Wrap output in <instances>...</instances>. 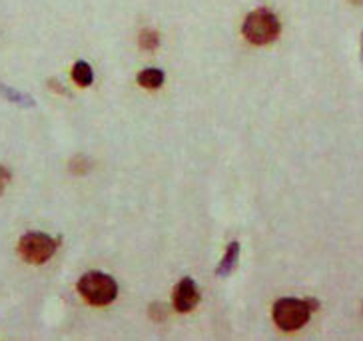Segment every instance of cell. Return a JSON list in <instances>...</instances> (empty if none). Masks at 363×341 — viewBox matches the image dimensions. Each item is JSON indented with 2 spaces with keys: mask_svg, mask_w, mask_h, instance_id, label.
<instances>
[{
  "mask_svg": "<svg viewBox=\"0 0 363 341\" xmlns=\"http://www.w3.org/2000/svg\"><path fill=\"white\" fill-rule=\"evenodd\" d=\"M318 308H320V303L311 298H281L274 303L272 315L281 331H298L310 321L311 313Z\"/></svg>",
  "mask_w": 363,
  "mask_h": 341,
  "instance_id": "cell-1",
  "label": "cell"
},
{
  "mask_svg": "<svg viewBox=\"0 0 363 341\" xmlns=\"http://www.w3.org/2000/svg\"><path fill=\"white\" fill-rule=\"evenodd\" d=\"M281 33V24L278 16L267 9H257L252 11L246 16V21L242 24V34L247 43L264 46V44L274 43Z\"/></svg>",
  "mask_w": 363,
  "mask_h": 341,
  "instance_id": "cell-2",
  "label": "cell"
},
{
  "mask_svg": "<svg viewBox=\"0 0 363 341\" xmlns=\"http://www.w3.org/2000/svg\"><path fill=\"white\" fill-rule=\"evenodd\" d=\"M78 294L90 303V306H108L118 296L116 279L102 272H88L78 279Z\"/></svg>",
  "mask_w": 363,
  "mask_h": 341,
  "instance_id": "cell-3",
  "label": "cell"
},
{
  "mask_svg": "<svg viewBox=\"0 0 363 341\" xmlns=\"http://www.w3.org/2000/svg\"><path fill=\"white\" fill-rule=\"evenodd\" d=\"M56 247H58V242L52 240L50 235L43 234V232H30L21 237L18 254L24 262L40 266L56 254Z\"/></svg>",
  "mask_w": 363,
  "mask_h": 341,
  "instance_id": "cell-4",
  "label": "cell"
},
{
  "mask_svg": "<svg viewBox=\"0 0 363 341\" xmlns=\"http://www.w3.org/2000/svg\"><path fill=\"white\" fill-rule=\"evenodd\" d=\"M174 308L176 311H180V313H188V311H192L196 306H198V301H200V289L196 286V281H194L192 277H184L178 281V286L174 288Z\"/></svg>",
  "mask_w": 363,
  "mask_h": 341,
  "instance_id": "cell-5",
  "label": "cell"
},
{
  "mask_svg": "<svg viewBox=\"0 0 363 341\" xmlns=\"http://www.w3.org/2000/svg\"><path fill=\"white\" fill-rule=\"evenodd\" d=\"M238 257H240V244L238 242H232V244L225 247V254L220 262V266L216 269L218 277H228L232 272H234L235 264H238Z\"/></svg>",
  "mask_w": 363,
  "mask_h": 341,
  "instance_id": "cell-6",
  "label": "cell"
},
{
  "mask_svg": "<svg viewBox=\"0 0 363 341\" xmlns=\"http://www.w3.org/2000/svg\"><path fill=\"white\" fill-rule=\"evenodd\" d=\"M136 80H138V84L142 86V88L156 90V88H160V86L164 84L166 76H164V72H162L160 68H144Z\"/></svg>",
  "mask_w": 363,
  "mask_h": 341,
  "instance_id": "cell-7",
  "label": "cell"
},
{
  "mask_svg": "<svg viewBox=\"0 0 363 341\" xmlns=\"http://www.w3.org/2000/svg\"><path fill=\"white\" fill-rule=\"evenodd\" d=\"M72 80H74L76 84L80 86V88H86V86H90L94 82V72H92V66L84 62V60H80V62H76L72 66Z\"/></svg>",
  "mask_w": 363,
  "mask_h": 341,
  "instance_id": "cell-8",
  "label": "cell"
},
{
  "mask_svg": "<svg viewBox=\"0 0 363 341\" xmlns=\"http://www.w3.org/2000/svg\"><path fill=\"white\" fill-rule=\"evenodd\" d=\"M158 44H160V36H158L156 30L144 28V30L140 33V46H142L144 50H156Z\"/></svg>",
  "mask_w": 363,
  "mask_h": 341,
  "instance_id": "cell-9",
  "label": "cell"
},
{
  "mask_svg": "<svg viewBox=\"0 0 363 341\" xmlns=\"http://www.w3.org/2000/svg\"><path fill=\"white\" fill-rule=\"evenodd\" d=\"M0 94L9 98L11 102H16V104H24V106H34V100L26 94H21L16 92L14 88H6V86H0Z\"/></svg>",
  "mask_w": 363,
  "mask_h": 341,
  "instance_id": "cell-10",
  "label": "cell"
},
{
  "mask_svg": "<svg viewBox=\"0 0 363 341\" xmlns=\"http://www.w3.org/2000/svg\"><path fill=\"white\" fill-rule=\"evenodd\" d=\"M9 181H11V170H9V168H4V166H0V196L4 194L6 186H9Z\"/></svg>",
  "mask_w": 363,
  "mask_h": 341,
  "instance_id": "cell-11",
  "label": "cell"
},
{
  "mask_svg": "<svg viewBox=\"0 0 363 341\" xmlns=\"http://www.w3.org/2000/svg\"><path fill=\"white\" fill-rule=\"evenodd\" d=\"M350 2H352V4H355V6H362L363 4V0H350Z\"/></svg>",
  "mask_w": 363,
  "mask_h": 341,
  "instance_id": "cell-12",
  "label": "cell"
},
{
  "mask_svg": "<svg viewBox=\"0 0 363 341\" xmlns=\"http://www.w3.org/2000/svg\"><path fill=\"white\" fill-rule=\"evenodd\" d=\"M362 60H363V33H362Z\"/></svg>",
  "mask_w": 363,
  "mask_h": 341,
  "instance_id": "cell-13",
  "label": "cell"
}]
</instances>
